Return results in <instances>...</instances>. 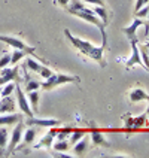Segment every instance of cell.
I'll use <instances>...</instances> for the list:
<instances>
[{
	"mask_svg": "<svg viewBox=\"0 0 149 158\" xmlns=\"http://www.w3.org/2000/svg\"><path fill=\"white\" fill-rule=\"evenodd\" d=\"M64 36L69 39V42H70V44L73 45L82 55H85V57H88V58H91V60L97 61L101 67H106L107 63H106V58H105V49H106L105 45H101V46H94L91 42H88V40H84V39H81V37L73 36L69 28H64Z\"/></svg>",
	"mask_w": 149,
	"mask_h": 158,
	"instance_id": "1",
	"label": "cell"
},
{
	"mask_svg": "<svg viewBox=\"0 0 149 158\" xmlns=\"http://www.w3.org/2000/svg\"><path fill=\"white\" fill-rule=\"evenodd\" d=\"M67 10H69V14H72V15H75V17H78L81 19L89 23V24H94L96 27H98L100 31H101V37H103V45L107 46V35H106V31H105L106 26L101 23V19L93 12V9L87 8L81 0H70V8H67Z\"/></svg>",
	"mask_w": 149,
	"mask_h": 158,
	"instance_id": "2",
	"label": "cell"
},
{
	"mask_svg": "<svg viewBox=\"0 0 149 158\" xmlns=\"http://www.w3.org/2000/svg\"><path fill=\"white\" fill-rule=\"evenodd\" d=\"M81 79L79 76H72V75H64V73H52L49 78H46L43 82H40V88L45 91H51L58 85L64 84H79Z\"/></svg>",
	"mask_w": 149,
	"mask_h": 158,
	"instance_id": "3",
	"label": "cell"
},
{
	"mask_svg": "<svg viewBox=\"0 0 149 158\" xmlns=\"http://www.w3.org/2000/svg\"><path fill=\"white\" fill-rule=\"evenodd\" d=\"M23 131H24V123L23 121H19V123L15 124V127H14V130L12 133L9 134V142H8V148H6V157L10 155L14 151L17 149V146L19 145V142L23 139Z\"/></svg>",
	"mask_w": 149,
	"mask_h": 158,
	"instance_id": "4",
	"label": "cell"
},
{
	"mask_svg": "<svg viewBox=\"0 0 149 158\" xmlns=\"http://www.w3.org/2000/svg\"><path fill=\"white\" fill-rule=\"evenodd\" d=\"M0 42H2V44L9 45V46H12V48H15V49H21V51H26L28 55H30V54H33V52L36 51L35 46H30V45H27L24 40L18 39L17 36L0 35Z\"/></svg>",
	"mask_w": 149,
	"mask_h": 158,
	"instance_id": "5",
	"label": "cell"
},
{
	"mask_svg": "<svg viewBox=\"0 0 149 158\" xmlns=\"http://www.w3.org/2000/svg\"><path fill=\"white\" fill-rule=\"evenodd\" d=\"M14 91H15V94H17V102H18V107H19V110L26 115L27 118L35 116V112L31 110L30 103H28V98H27V96L24 94V91L21 89L19 84H15V89H14Z\"/></svg>",
	"mask_w": 149,
	"mask_h": 158,
	"instance_id": "6",
	"label": "cell"
},
{
	"mask_svg": "<svg viewBox=\"0 0 149 158\" xmlns=\"http://www.w3.org/2000/svg\"><path fill=\"white\" fill-rule=\"evenodd\" d=\"M130 42H131V55H130V58L125 63V67H127V69H131L133 66H136V64L145 67V64H143L142 57H140V49H139V40H137V37H136V36L131 37Z\"/></svg>",
	"mask_w": 149,
	"mask_h": 158,
	"instance_id": "7",
	"label": "cell"
},
{
	"mask_svg": "<svg viewBox=\"0 0 149 158\" xmlns=\"http://www.w3.org/2000/svg\"><path fill=\"white\" fill-rule=\"evenodd\" d=\"M26 67L27 69H30V70L36 72V73H39V75L42 76V79L49 78V76L52 75V70H51L49 67L39 64L37 61H35L33 58H30V57H27V55H26Z\"/></svg>",
	"mask_w": 149,
	"mask_h": 158,
	"instance_id": "8",
	"label": "cell"
},
{
	"mask_svg": "<svg viewBox=\"0 0 149 158\" xmlns=\"http://www.w3.org/2000/svg\"><path fill=\"white\" fill-rule=\"evenodd\" d=\"M58 119H45V118H35V116H30L27 118L26 125L28 127H55V125H60Z\"/></svg>",
	"mask_w": 149,
	"mask_h": 158,
	"instance_id": "9",
	"label": "cell"
},
{
	"mask_svg": "<svg viewBox=\"0 0 149 158\" xmlns=\"http://www.w3.org/2000/svg\"><path fill=\"white\" fill-rule=\"evenodd\" d=\"M128 102L130 103H140V102H149V94L140 87H134L128 93Z\"/></svg>",
	"mask_w": 149,
	"mask_h": 158,
	"instance_id": "10",
	"label": "cell"
},
{
	"mask_svg": "<svg viewBox=\"0 0 149 158\" xmlns=\"http://www.w3.org/2000/svg\"><path fill=\"white\" fill-rule=\"evenodd\" d=\"M140 26H145V27H146V31H149V23L143 21V18H139V19L136 18V19H133L131 26L124 27V28H122L124 35L127 36L128 39H131V37H134V36H136V31H137V28H139Z\"/></svg>",
	"mask_w": 149,
	"mask_h": 158,
	"instance_id": "11",
	"label": "cell"
},
{
	"mask_svg": "<svg viewBox=\"0 0 149 158\" xmlns=\"http://www.w3.org/2000/svg\"><path fill=\"white\" fill-rule=\"evenodd\" d=\"M18 79V67H3L0 69V87Z\"/></svg>",
	"mask_w": 149,
	"mask_h": 158,
	"instance_id": "12",
	"label": "cell"
},
{
	"mask_svg": "<svg viewBox=\"0 0 149 158\" xmlns=\"http://www.w3.org/2000/svg\"><path fill=\"white\" fill-rule=\"evenodd\" d=\"M21 121V115L17 114H0V125H5V127H12L17 123Z\"/></svg>",
	"mask_w": 149,
	"mask_h": 158,
	"instance_id": "13",
	"label": "cell"
},
{
	"mask_svg": "<svg viewBox=\"0 0 149 158\" xmlns=\"http://www.w3.org/2000/svg\"><path fill=\"white\" fill-rule=\"evenodd\" d=\"M55 136H57V130H54L52 127H51L49 133H48L43 139L36 145V148H46V149H52V143H54Z\"/></svg>",
	"mask_w": 149,
	"mask_h": 158,
	"instance_id": "14",
	"label": "cell"
},
{
	"mask_svg": "<svg viewBox=\"0 0 149 158\" xmlns=\"http://www.w3.org/2000/svg\"><path fill=\"white\" fill-rule=\"evenodd\" d=\"M9 142V130L8 127H0V158L5 157L6 154V148H8Z\"/></svg>",
	"mask_w": 149,
	"mask_h": 158,
	"instance_id": "15",
	"label": "cell"
},
{
	"mask_svg": "<svg viewBox=\"0 0 149 158\" xmlns=\"http://www.w3.org/2000/svg\"><path fill=\"white\" fill-rule=\"evenodd\" d=\"M28 94V103H30V107H31V110L37 114L39 112V100H40V93L35 89V91H30V93H27Z\"/></svg>",
	"mask_w": 149,
	"mask_h": 158,
	"instance_id": "16",
	"label": "cell"
},
{
	"mask_svg": "<svg viewBox=\"0 0 149 158\" xmlns=\"http://www.w3.org/2000/svg\"><path fill=\"white\" fill-rule=\"evenodd\" d=\"M87 148H88V139H81L78 140L76 143H73V155L75 157H82L85 152H87Z\"/></svg>",
	"mask_w": 149,
	"mask_h": 158,
	"instance_id": "17",
	"label": "cell"
},
{
	"mask_svg": "<svg viewBox=\"0 0 149 158\" xmlns=\"http://www.w3.org/2000/svg\"><path fill=\"white\" fill-rule=\"evenodd\" d=\"M93 12L101 19V23H103L105 26L109 24V10H107L106 6H97L96 5V6H93Z\"/></svg>",
	"mask_w": 149,
	"mask_h": 158,
	"instance_id": "18",
	"label": "cell"
},
{
	"mask_svg": "<svg viewBox=\"0 0 149 158\" xmlns=\"http://www.w3.org/2000/svg\"><path fill=\"white\" fill-rule=\"evenodd\" d=\"M91 140H93L94 145H98V146H110V143L106 140L105 134L101 131H97V130L91 131Z\"/></svg>",
	"mask_w": 149,
	"mask_h": 158,
	"instance_id": "19",
	"label": "cell"
},
{
	"mask_svg": "<svg viewBox=\"0 0 149 158\" xmlns=\"http://www.w3.org/2000/svg\"><path fill=\"white\" fill-rule=\"evenodd\" d=\"M36 133H37V130L36 128H27V130H24L23 131V145L21 146H27V145H30V143H33V140H35L36 137ZM17 148H19V146H17Z\"/></svg>",
	"mask_w": 149,
	"mask_h": 158,
	"instance_id": "20",
	"label": "cell"
},
{
	"mask_svg": "<svg viewBox=\"0 0 149 158\" xmlns=\"http://www.w3.org/2000/svg\"><path fill=\"white\" fill-rule=\"evenodd\" d=\"M26 55H28L26 51H21V49H15L14 48V52L10 54V66H17L18 61L23 60Z\"/></svg>",
	"mask_w": 149,
	"mask_h": 158,
	"instance_id": "21",
	"label": "cell"
},
{
	"mask_svg": "<svg viewBox=\"0 0 149 158\" xmlns=\"http://www.w3.org/2000/svg\"><path fill=\"white\" fill-rule=\"evenodd\" d=\"M139 49H140V57H142V61L145 64V69L149 72V54H148V49L145 48V45H139Z\"/></svg>",
	"mask_w": 149,
	"mask_h": 158,
	"instance_id": "22",
	"label": "cell"
},
{
	"mask_svg": "<svg viewBox=\"0 0 149 158\" xmlns=\"http://www.w3.org/2000/svg\"><path fill=\"white\" fill-rule=\"evenodd\" d=\"M69 145H70V142H67L66 139L64 140H57L55 143H52V149L54 151H67L69 149Z\"/></svg>",
	"mask_w": 149,
	"mask_h": 158,
	"instance_id": "23",
	"label": "cell"
},
{
	"mask_svg": "<svg viewBox=\"0 0 149 158\" xmlns=\"http://www.w3.org/2000/svg\"><path fill=\"white\" fill-rule=\"evenodd\" d=\"M14 89H15V84H14V82H8V84H5L3 88H2V94H0V97L10 96V94L14 93Z\"/></svg>",
	"mask_w": 149,
	"mask_h": 158,
	"instance_id": "24",
	"label": "cell"
},
{
	"mask_svg": "<svg viewBox=\"0 0 149 158\" xmlns=\"http://www.w3.org/2000/svg\"><path fill=\"white\" fill-rule=\"evenodd\" d=\"M72 133V128H63V130H60V131H57V140H64V139H67L69 137V134Z\"/></svg>",
	"mask_w": 149,
	"mask_h": 158,
	"instance_id": "25",
	"label": "cell"
},
{
	"mask_svg": "<svg viewBox=\"0 0 149 158\" xmlns=\"http://www.w3.org/2000/svg\"><path fill=\"white\" fill-rule=\"evenodd\" d=\"M82 137H84V131H82V130H75L69 139H70V143L73 145V143H76L78 140H81Z\"/></svg>",
	"mask_w": 149,
	"mask_h": 158,
	"instance_id": "26",
	"label": "cell"
},
{
	"mask_svg": "<svg viewBox=\"0 0 149 158\" xmlns=\"http://www.w3.org/2000/svg\"><path fill=\"white\" fill-rule=\"evenodd\" d=\"M39 88H40V82H37V81H28L24 91L30 93V91H35V89H39Z\"/></svg>",
	"mask_w": 149,
	"mask_h": 158,
	"instance_id": "27",
	"label": "cell"
},
{
	"mask_svg": "<svg viewBox=\"0 0 149 158\" xmlns=\"http://www.w3.org/2000/svg\"><path fill=\"white\" fill-rule=\"evenodd\" d=\"M9 64H10V54H5V55H2V57H0V69L8 67Z\"/></svg>",
	"mask_w": 149,
	"mask_h": 158,
	"instance_id": "28",
	"label": "cell"
},
{
	"mask_svg": "<svg viewBox=\"0 0 149 158\" xmlns=\"http://www.w3.org/2000/svg\"><path fill=\"white\" fill-rule=\"evenodd\" d=\"M148 10H149V3H148V5H145L143 8H140L139 10H136V17H137V18H146V15H148Z\"/></svg>",
	"mask_w": 149,
	"mask_h": 158,
	"instance_id": "29",
	"label": "cell"
},
{
	"mask_svg": "<svg viewBox=\"0 0 149 158\" xmlns=\"http://www.w3.org/2000/svg\"><path fill=\"white\" fill-rule=\"evenodd\" d=\"M82 2H85V3H89V5H93V6H106L105 5V0H82Z\"/></svg>",
	"mask_w": 149,
	"mask_h": 158,
	"instance_id": "30",
	"label": "cell"
},
{
	"mask_svg": "<svg viewBox=\"0 0 149 158\" xmlns=\"http://www.w3.org/2000/svg\"><path fill=\"white\" fill-rule=\"evenodd\" d=\"M149 0H136V5H134V9L136 10H139L140 8H143L145 5H148Z\"/></svg>",
	"mask_w": 149,
	"mask_h": 158,
	"instance_id": "31",
	"label": "cell"
},
{
	"mask_svg": "<svg viewBox=\"0 0 149 158\" xmlns=\"http://www.w3.org/2000/svg\"><path fill=\"white\" fill-rule=\"evenodd\" d=\"M57 3H58L61 8H67L69 3H70V0H57Z\"/></svg>",
	"mask_w": 149,
	"mask_h": 158,
	"instance_id": "32",
	"label": "cell"
},
{
	"mask_svg": "<svg viewBox=\"0 0 149 158\" xmlns=\"http://www.w3.org/2000/svg\"><path fill=\"white\" fill-rule=\"evenodd\" d=\"M54 157H63V158H69V157H75V155H70V154H57V152H52Z\"/></svg>",
	"mask_w": 149,
	"mask_h": 158,
	"instance_id": "33",
	"label": "cell"
},
{
	"mask_svg": "<svg viewBox=\"0 0 149 158\" xmlns=\"http://www.w3.org/2000/svg\"><path fill=\"white\" fill-rule=\"evenodd\" d=\"M145 48L148 49V54H149V39H148V40H146V44H145Z\"/></svg>",
	"mask_w": 149,
	"mask_h": 158,
	"instance_id": "34",
	"label": "cell"
},
{
	"mask_svg": "<svg viewBox=\"0 0 149 158\" xmlns=\"http://www.w3.org/2000/svg\"><path fill=\"white\" fill-rule=\"evenodd\" d=\"M146 18H148V23H149V10H148V15H146Z\"/></svg>",
	"mask_w": 149,
	"mask_h": 158,
	"instance_id": "35",
	"label": "cell"
},
{
	"mask_svg": "<svg viewBox=\"0 0 149 158\" xmlns=\"http://www.w3.org/2000/svg\"><path fill=\"white\" fill-rule=\"evenodd\" d=\"M146 115H148V119H149V107H148V112H146Z\"/></svg>",
	"mask_w": 149,
	"mask_h": 158,
	"instance_id": "36",
	"label": "cell"
},
{
	"mask_svg": "<svg viewBox=\"0 0 149 158\" xmlns=\"http://www.w3.org/2000/svg\"><path fill=\"white\" fill-rule=\"evenodd\" d=\"M0 94H2V89H0Z\"/></svg>",
	"mask_w": 149,
	"mask_h": 158,
	"instance_id": "37",
	"label": "cell"
}]
</instances>
